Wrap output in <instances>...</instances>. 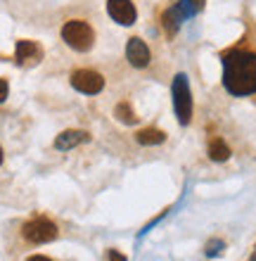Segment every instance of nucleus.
<instances>
[{"instance_id":"9b49d317","label":"nucleus","mask_w":256,"mask_h":261,"mask_svg":"<svg viewBox=\"0 0 256 261\" xmlns=\"http://www.w3.org/2000/svg\"><path fill=\"white\" fill-rule=\"evenodd\" d=\"M209 157L214 159V162H225L230 157V147L223 143L221 138H214L211 143H209Z\"/></svg>"},{"instance_id":"20e7f679","label":"nucleus","mask_w":256,"mask_h":261,"mask_svg":"<svg viewBox=\"0 0 256 261\" xmlns=\"http://www.w3.org/2000/svg\"><path fill=\"white\" fill-rule=\"evenodd\" d=\"M21 233H24V238L29 242L43 245V242H50L57 238V226L50 219H45V216H38V219L26 221L24 228H21Z\"/></svg>"},{"instance_id":"f3484780","label":"nucleus","mask_w":256,"mask_h":261,"mask_svg":"<svg viewBox=\"0 0 256 261\" xmlns=\"http://www.w3.org/2000/svg\"><path fill=\"white\" fill-rule=\"evenodd\" d=\"M249 261H256V247H254V254H251V259Z\"/></svg>"},{"instance_id":"ddd939ff","label":"nucleus","mask_w":256,"mask_h":261,"mask_svg":"<svg viewBox=\"0 0 256 261\" xmlns=\"http://www.w3.org/2000/svg\"><path fill=\"white\" fill-rule=\"evenodd\" d=\"M114 114H117V119H119V121H124V124H135V121H138L135 112H133V107L128 102H121V105H119Z\"/></svg>"},{"instance_id":"0eeeda50","label":"nucleus","mask_w":256,"mask_h":261,"mask_svg":"<svg viewBox=\"0 0 256 261\" xmlns=\"http://www.w3.org/2000/svg\"><path fill=\"white\" fill-rule=\"evenodd\" d=\"M107 12L114 21H119L121 27H131L138 12H135V5L131 0H107Z\"/></svg>"},{"instance_id":"1a4fd4ad","label":"nucleus","mask_w":256,"mask_h":261,"mask_svg":"<svg viewBox=\"0 0 256 261\" xmlns=\"http://www.w3.org/2000/svg\"><path fill=\"white\" fill-rule=\"evenodd\" d=\"M41 57H43L41 45H36V43H31V41L17 43V55H14L17 64H38Z\"/></svg>"},{"instance_id":"7ed1b4c3","label":"nucleus","mask_w":256,"mask_h":261,"mask_svg":"<svg viewBox=\"0 0 256 261\" xmlns=\"http://www.w3.org/2000/svg\"><path fill=\"white\" fill-rule=\"evenodd\" d=\"M173 107H176V114H178L180 124L183 126L190 124V117H192V97H190L187 79L183 74H178L176 81H173Z\"/></svg>"},{"instance_id":"f8f14e48","label":"nucleus","mask_w":256,"mask_h":261,"mask_svg":"<svg viewBox=\"0 0 256 261\" xmlns=\"http://www.w3.org/2000/svg\"><path fill=\"white\" fill-rule=\"evenodd\" d=\"M164 140H166V133L159 128H143L138 133V143H143V145H159Z\"/></svg>"},{"instance_id":"4468645a","label":"nucleus","mask_w":256,"mask_h":261,"mask_svg":"<svg viewBox=\"0 0 256 261\" xmlns=\"http://www.w3.org/2000/svg\"><path fill=\"white\" fill-rule=\"evenodd\" d=\"M107 261H126V256L121 252H117V249H109L107 252Z\"/></svg>"},{"instance_id":"423d86ee","label":"nucleus","mask_w":256,"mask_h":261,"mask_svg":"<svg viewBox=\"0 0 256 261\" xmlns=\"http://www.w3.org/2000/svg\"><path fill=\"white\" fill-rule=\"evenodd\" d=\"M71 86L76 90H81V93H86V95H95V93H100L104 86V79L97 71H90V69H78V71H74L71 74Z\"/></svg>"},{"instance_id":"6e6552de","label":"nucleus","mask_w":256,"mask_h":261,"mask_svg":"<svg viewBox=\"0 0 256 261\" xmlns=\"http://www.w3.org/2000/svg\"><path fill=\"white\" fill-rule=\"evenodd\" d=\"M126 57H128V62H131L133 67H147L152 55H150V48H147L140 38H131L128 45H126Z\"/></svg>"},{"instance_id":"9d476101","label":"nucleus","mask_w":256,"mask_h":261,"mask_svg":"<svg viewBox=\"0 0 256 261\" xmlns=\"http://www.w3.org/2000/svg\"><path fill=\"white\" fill-rule=\"evenodd\" d=\"M90 136L86 130H64L62 136H57L55 140V147L57 150H71V147H76L81 143H88Z\"/></svg>"},{"instance_id":"39448f33","label":"nucleus","mask_w":256,"mask_h":261,"mask_svg":"<svg viewBox=\"0 0 256 261\" xmlns=\"http://www.w3.org/2000/svg\"><path fill=\"white\" fill-rule=\"evenodd\" d=\"M202 5H204V0H183V3H178L176 7H171V10L164 14V27L168 29V34H173V31L178 29L180 21H185L187 17H192L194 12H200Z\"/></svg>"},{"instance_id":"a211bd4d","label":"nucleus","mask_w":256,"mask_h":261,"mask_svg":"<svg viewBox=\"0 0 256 261\" xmlns=\"http://www.w3.org/2000/svg\"><path fill=\"white\" fill-rule=\"evenodd\" d=\"M0 162H3V150H0Z\"/></svg>"},{"instance_id":"2eb2a0df","label":"nucleus","mask_w":256,"mask_h":261,"mask_svg":"<svg viewBox=\"0 0 256 261\" xmlns=\"http://www.w3.org/2000/svg\"><path fill=\"white\" fill-rule=\"evenodd\" d=\"M7 97V81L5 79H0V102Z\"/></svg>"},{"instance_id":"f03ea898","label":"nucleus","mask_w":256,"mask_h":261,"mask_svg":"<svg viewBox=\"0 0 256 261\" xmlns=\"http://www.w3.org/2000/svg\"><path fill=\"white\" fill-rule=\"evenodd\" d=\"M62 38L69 48L78 50V53H86V50L93 48L95 43V31L90 29V24L81 19H71L62 27Z\"/></svg>"},{"instance_id":"dca6fc26","label":"nucleus","mask_w":256,"mask_h":261,"mask_svg":"<svg viewBox=\"0 0 256 261\" xmlns=\"http://www.w3.org/2000/svg\"><path fill=\"white\" fill-rule=\"evenodd\" d=\"M26 261H50L48 256H43V254H34V256H29Z\"/></svg>"},{"instance_id":"f257e3e1","label":"nucleus","mask_w":256,"mask_h":261,"mask_svg":"<svg viewBox=\"0 0 256 261\" xmlns=\"http://www.w3.org/2000/svg\"><path fill=\"white\" fill-rule=\"evenodd\" d=\"M223 86L230 95L244 97L256 93V53L230 50L223 55Z\"/></svg>"}]
</instances>
